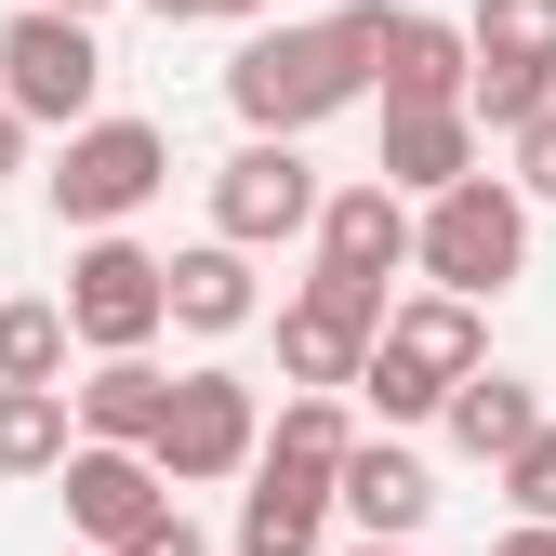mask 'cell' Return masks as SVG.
Returning a JSON list of instances; mask_svg holds the SVG:
<instances>
[{
    "label": "cell",
    "instance_id": "5",
    "mask_svg": "<svg viewBox=\"0 0 556 556\" xmlns=\"http://www.w3.org/2000/svg\"><path fill=\"white\" fill-rule=\"evenodd\" d=\"M40 186H53V213L80 226V239H119V226L173 186V132H160V119H80Z\"/></svg>",
    "mask_w": 556,
    "mask_h": 556
},
{
    "label": "cell",
    "instance_id": "22",
    "mask_svg": "<svg viewBox=\"0 0 556 556\" xmlns=\"http://www.w3.org/2000/svg\"><path fill=\"white\" fill-rule=\"evenodd\" d=\"M0 384H66V318H53V292H0Z\"/></svg>",
    "mask_w": 556,
    "mask_h": 556
},
{
    "label": "cell",
    "instance_id": "16",
    "mask_svg": "<svg viewBox=\"0 0 556 556\" xmlns=\"http://www.w3.org/2000/svg\"><path fill=\"white\" fill-rule=\"evenodd\" d=\"M160 318H173V331H199V344L252 331V318H265V292H252V252H226V239L173 252V265H160Z\"/></svg>",
    "mask_w": 556,
    "mask_h": 556
},
{
    "label": "cell",
    "instance_id": "19",
    "mask_svg": "<svg viewBox=\"0 0 556 556\" xmlns=\"http://www.w3.org/2000/svg\"><path fill=\"white\" fill-rule=\"evenodd\" d=\"M530 425H543V397H530V384H504V371H464V384L438 397V438H451V451H477V464H504Z\"/></svg>",
    "mask_w": 556,
    "mask_h": 556
},
{
    "label": "cell",
    "instance_id": "1",
    "mask_svg": "<svg viewBox=\"0 0 556 556\" xmlns=\"http://www.w3.org/2000/svg\"><path fill=\"white\" fill-rule=\"evenodd\" d=\"M371 93V0L358 14H318V27H252L226 53V106L265 132V147H305L318 119H344Z\"/></svg>",
    "mask_w": 556,
    "mask_h": 556
},
{
    "label": "cell",
    "instance_id": "23",
    "mask_svg": "<svg viewBox=\"0 0 556 556\" xmlns=\"http://www.w3.org/2000/svg\"><path fill=\"white\" fill-rule=\"evenodd\" d=\"M504 504H517V530H556V425H530L504 451Z\"/></svg>",
    "mask_w": 556,
    "mask_h": 556
},
{
    "label": "cell",
    "instance_id": "24",
    "mask_svg": "<svg viewBox=\"0 0 556 556\" xmlns=\"http://www.w3.org/2000/svg\"><path fill=\"white\" fill-rule=\"evenodd\" d=\"M504 147H517V173H504V186H517V199H556V106H543L530 132H504Z\"/></svg>",
    "mask_w": 556,
    "mask_h": 556
},
{
    "label": "cell",
    "instance_id": "29",
    "mask_svg": "<svg viewBox=\"0 0 556 556\" xmlns=\"http://www.w3.org/2000/svg\"><path fill=\"white\" fill-rule=\"evenodd\" d=\"M40 14H80V27H93V14H106V0H40Z\"/></svg>",
    "mask_w": 556,
    "mask_h": 556
},
{
    "label": "cell",
    "instance_id": "4",
    "mask_svg": "<svg viewBox=\"0 0 556 556\" xmlns=\"http://www.w3.org/2000/svg\"><path fill=\"white\" fill-rule=\"evenodd\" d=\"M556 106V0H477L464 14V119L530 132Z\"/></svg>",
    "mask_w": 556,
    "mask_h": 556
},
{
    "label": "cell",
    "instance_id": "14",
    "mask_svg": "<svg viewBox=\"0 0 556 556\" xmlns=\"http://www.w3.org/2000/svg\"><path fill=\"white\" fill-rule=\"evenodd\" d=\"M371 80H384V106H464V27L371 0Z\"/></svg>",
    "mask_w": 556,
    "mask_h": 556
},
{
    "label": "cell",
    "instance_id": "21",
    "mask_svg": "<svg viewBox=\"0 0 556 556\" xmlns=\"http://www.w3.org/2000/svg\"><path fill=\"white\" fill-rule=\"evenodd\" d=\"M344 451H358V410H344V397H278V425H265V464H305V477H331Z\"/></svg>",
    "mask_w": 556,
    "mask_h": 556
},
{
    "label": "cell",
    "instance_id": "20",
    "mask_svg": "<svg viewBox=\"0 0 556 556\" xmlns=\"http://www.w3.org/2000/svg\"><path fill=\"white\" fill-rule=\"evenodd\" d=\"M66 384H0V477H53L66 464Z\"/></svg>",
    "mask_w": 556,
    "mask_h": 556
},
{
    "label": "cell",
    "instance_id": "7",
    "mask_svg": "<svg viewBox=\"0 0 556 556\" xmlns=\"http://www.w3.org/2000/svg\"><path fill=\"white\" fill-rule=\"evenodd\" d=\"M252 451H265V410H252V384H239V371H173V397H160V438H147L160 491H213V477H252Z\"/></svg>",
    "mask_w": 556,
    "mask_h": 556
},
{
    "label": "cell",
    "instance_id": "13",
    "mask_svg": "<svg viewBox=\"0 0 556 556\" xmlns=\"http://www.w3.org/2000/svg\"><path fill=\"white\" fill-rule=\"evenodd\" d=\"M331 517H358V543H410L438 517V477H425V451H397V438H358L331 464Z\"/></svg>",
    "mask_w": 556,
    "mask_h": 556
},
{
    "label": "cell",
    "instance_id": "15",
    "mask_svg": "<svg viewBox=\"0 0 556 556\" xmlns=\"http://www.w3.org/2000/svg\"><path fill=\"white\" fill-rule=\"evenodd\" d=\"M464 173H491L464 106H384V160H371V186H384V199H451Z\"/></svg>",
    "mask_w": 556,
    "mask_h": 556
},
{
    "label": "cell",
    "instance_id": "8",
    "mask_svg": "<svg viewBox=\"0 0 556 556\" xmlns=\"http://www.w3.org/2000/svg\"><path fill=\"white\" fill-rule=\"evenodd\" d=\"M53 318H66V344H93V358H147V344L173 331V318H160V252H147V239H80V252H66Z\"/></svg>",
    "mask_w": 556,
    "mask_h": 556
},
{
    "label": "cell",
    "instance_id": "18",
    "mask_svg": "<svg viewBox=\"0 0 556 556\" xmlns=\"http://www.w3.org/2000/svg\"><path fill=\"white\" fill-rule=\"evenodd\" d=\"M160 397H173L160 358H93V384H66V425H80L93 451H147L160 438Z\"/></svg>",
    "mask_w": 556,
    "mask_h": 556
},
{
    "label": "cell",
    "instance_id": "11",
    "mask_svg": "<svg viewBox=\"0 0 556 556\" xmlns=\"http://www.w3.org/2000/svg\"><path fill=\"white\" fill-rule=\"evenodd\" d=\"M384 331V292H331V278H305L292 305H278V371H292V397H344Z\"/></svg>",
    "mask_w": 556,
    "mask_h": 556
},
{
    "label": "cell",
    "instance_id": "10",
    "mask_svg": "<svg viewBox=\"0 0 556 556\" xmlns=\"http://www.w3.org/2000/svg\"><path fill=\"white\" fill-rule=\"evenodd\" d=\"M53 491H66V530H80V556H132V543L173 517L160 464H147V451H93V438H66Z\"/></svg>",
    "mask_w": 556,
    "mask_h": 556
},
{
    "label": "cell",
    "instance_id": "26",
    "mask_svg": "<svg viewBox=\"0 0 556 556\" xmlns=\"http://www.w3.org/2000/svg\"><path fill=\"white\" fill-rule=\"evenodd\" d=\"M132 556H213V543H199L186 517H160V530H147V543H132Z\"/></svg>",
    "mask_w": 556,
    "mask_h": 556
},
{
    "label": "cell",
    "instance_id": "30",
    "mask_svg": "<svg viewBox=\"0 0 556 556\" xmlns=\"http://www.w3.org/2000/svg\"><path fill=\"white\" fill-rule=\"evenodd\" d=\"M344 556H410V543H344Z\"/></svg>",
    "mask_w": 556,
    "mask_h": 556
},
{
    "label": "cell",
    "instance_id": "2",
    "mask_svg": "<svg viewBox=\"0 0 556 556\" xmlns=\"http://www.w3.org/2000/svg\"><path fill=\"white\" fill-rule=\"evenodd\" d=\"M464 371H491V331H477V305L425 292V305H384L371 358H358V397L384 410V425H438V397H451Z\"/></svg>",
    "mask_w": 556,
    "mask_h": 556
},
{
    "label": "cell",
    "instance_id": "28",
    "mask_svg": "<svg viewBox=\"0 0 556 556\" xmlns=\"http://www.w3.org/2000/svg\"><path fill=\"white\" fill-rule=\"evenodd\" d=\"M491 556H556V530H504V543H491Z\"/></svg>",
    "mask_w": 556,
    "mask_h": 556
},
{
    "label": "cell",
    "instance_id": "9",
    "mask_svg": "<svg viewBox=\"0 0 556 556\" xmlns=\"http://www.w3.org/2000/svg\"><path fill=\"white\" fill-rule=\"evenodd\" d=\"M318 199H331V186H318V160L252 132V147L213 173V239H226V252H278V239H305V226H318Z\"/></svg>",
    "mask_w": 556,
    "mask_h": 556
},
{
    "label": "cell",
    "instance_id": "27",
    "mask_svg": "<svg viewBox=\"0 0 556 556\" xmlns=\"http://www.w3.org/2000/svg\"><path fill=\"white\" fill-rule=\"evenodd\" d=\"M14 173H27V119L0 106V186H14Z\"/></svg>",
    "mask_w": 556,
    "mask_h": 556
},
{
    "label": "cell",
    "instance_id": "6",
    "mask_svg": "<svg viewBox=\"0 0 556 556\" xmlns=\"http://www.w3.org/2000/svg\"><path fill=\"white\" fill-rule=\"evenodd\" d=\"M93 93H106L93 27H80V14H40V0H27V14L0 27V106H14L27 132H80V119H106Z\"/></svg>",
    "mask_w": 556,
    "mask_h": 556
},
{
    "label": "cell",
    "instance_id": "17",
    "mask_svg": "<svg viewBox=\"0 0 556 556\" xmlns=\"http://www.w3.org/2000/svg\"><path fill=\"white\" fill-rule=\"evenodd\" d=\"M318 543H331V477L265 464V451H252V491H239V556H318Z\"/></svg>",
    "mask_w": 556,
    "mask_h": 556
},
{
    "label": "cell",
    "instance_id": "3",
    "mask_svg": "<svg viewBox=\"0 0 556 556\" xmlns=\"http://www.w3.org/2000/svg\"><path fill=\"white\" fill-rule=\"evenodd\" d=\"M410 265H425L451 305H491L504 278L530 265V199H517L504 173H464L451 199H425V213H410Z\"/></svg>",
    "mask_w": 556,
    "mask_h": 556
},
{
    "label": "cell",
    "instance_id": "25",
    "mask_svg": "<svg viewBox=\"0 0 556 556\" xmlns=\"http://www.w3.org/2000/svg\"><path fill=\"white\" fill-rule=\"evenodd\" d=\"M160 27H199V14H265V0H147Z\"/></svg>",
    "mask_w": 556,
    "mask_h": 556
},
{
    "label": "cell",
    "instance_id": "12",
    "mask_svg": "<svg viewBox=\"0 0 556 556\" xmlns=\"http://www.w3.org/2000/svg\"><path fill=\"white\" fill-rule=\"evenodd\" d=\"M305 239H318V278H331V292H384V278L410 265V199H384V186L358 173V186L318 199Z\"/></svg>",
    "mask_w": 556,
    "mask_h": 556
}]
</instances>
